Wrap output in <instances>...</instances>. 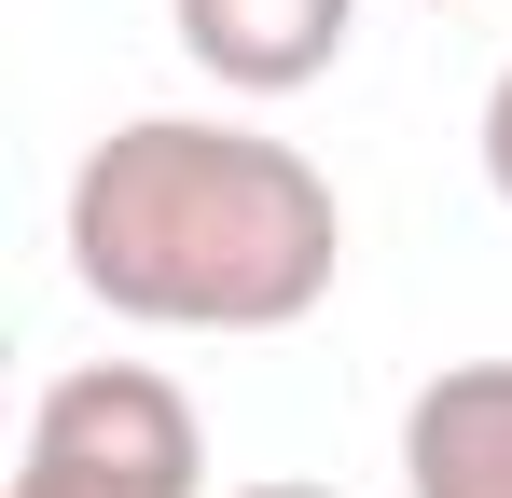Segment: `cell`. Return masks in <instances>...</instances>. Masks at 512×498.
I'll return each instance as SVG.
<instances>
[{
  "instance_id": "cell-1",
  "label": "cell",
  "mask_w": 512,
  "mask_h": 498,
  "mask_svg": "<svg viewBox=\"0 0 512 498\" xmlns=\"http://www.w3.org/2000/svg\"><path fill=\"white\" fill-rule=\"evenodd\" d=\"M70 277L139 332H291L346 277L333 180L236 111H125L70 166Z\"/></svg>"
},
{
  "instance_id": "cell-6",
  "label": "cell",
  "mask_w": 512,
  "mask_h": 498,
  "mask_svg": "<svg viewBox=\"0 0 512 498\" xmlns=\"http://www.w3.org/2000/svg\"><path fill=\"white\" fill-rule=\"evenodd\" d=\"M236 498H346V485H236Z\"/></svg>"
},
{
  "instance_id": "cell-3",
  "label": "cell",
  "mask_w": 512,
  "mask_h": 498,
  "mask_svg": "<svg viewBox=\"0 0 512 498\" xmlns=\"http://www.w3.org/2000/svg\"><path fill=\"white\" fill-rule=\"evenodd\" d=\"M167 28L222 97H305V83L346 70L360 0H167Z\"/></svg>"
},
{
  "instance_id": "cell-5",
  "label": "cell",
  "mask_w": 512,
  "mask_h": 498,
  "mask_svg": "<svg viewBox=\"0 0 512 498\" xmlns=\"http://www.w3.org/2000/svg\"><path fill=\"white\" fill-rule=\"evenodd\" d=\"M471 153H485V194L512 208V70L485 83V125H471Z\"/></svg>"
},
{
  "instance_id": "cell-4",
  "label": "cell",
  "mask_w": 512,
  "mask_h": 498,
  "mask_svg": "<svg viewBox=\"0 0 512 498\" xmlns=\"http://www.w3.org/2000/svg\"><path fill=\"white\" fill-rule=\"evenodd\" d=\"M402 498H512V360H443L402 402Z\"/></svg>"
},
{
  "instance_id": "cell-7",
  "label": "cell",
  "mask_w": 512,
  "mask_h": 498,
  "mask_svg": "<svg viewBox=\"0 0 512 498\" xmlns=\"http://www.w3.org/2000/svg\"><path fill=\"white\" fill-rule=\"evenodd\" d=\"M416 14H471V0H416Z\"/></svg>"
},
{
  "instance_id": "cell-2",
  "label": "cell",
  "mask_w": 512,
  "mask_h": 498,
  "mask_svg": "<svg viewBox=\"0 0 512 498\" xmlns=\"http://www.w3.org/2000/svg\"><path fill=\"white\" fill-rule=\"evenodd\" d=\"M14 498H208V429L153 360H70L28 443H14Z\"/></svg>"
}]
</instances>
